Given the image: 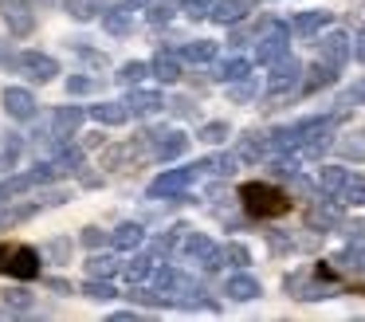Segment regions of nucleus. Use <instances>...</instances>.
<instances>
[{"label": "nucleus", "instance_id": "nucleus-14", "mask_svg": "<svg viewBox=\"0 0 365 322\" xmlns=\"http://www.w3.org/2000/svg\"><path fill=\"white\" fill-rule=\"evenodd\" d=\"M126 106H130V114H142V118H150V114H158V110H165V99H161L158 91H142V86H130V94H126Z\"/></svg>", "mask_w": 365, "mask_h": 322}, {"label": "nucleus", "instance_id": "nucleus-45", "mask_svg": "<svg viewBox=\"0 0 365 322\" xmlns=\"http://www.w3.org/2000/svg\"><path fill=\"white\" fill-rule=\"evenodd\" d=\"M67 91H71V94H87V91H95V79H87V75H71V79H67Z\"/></svg>", "mask_w": 365, "mask_h": 322}, {"label": "nucleus", "instance_id": "nucleus-30", "mask_svg": "<svg viewBox=\"0 0 365 322\" xmlns=\"http://www.w3.org/2000/svg\"><path fill=\"white\" fill-rule=\"evenodd\" d=\"M158 263H161V259H153V256H138V259H130V263H122V275H126L130 283H145Z\"/></svg>", "mask_w": 365, "mask_h": 322}, {"label": "nucleus", "instance_id": "nucleus-10", "mask_svg": "<svg viewBox=\"0 0 365 322\" xmlns=\"http://www.w3.org/2000/svg\"><path fill=\"white\" fill-rule=\"evenodd\" d=\"M307 224L314 228V232H334V228H341V204L338 196H326V201H314L307 208Z\"/></svg>", "mask_w": 365, "mask_h": 322}, {"label": "nucleus", "instance_id": "nucleus-38", "mask_svg": "<svg viewBox=\"0 0 365 322\" xmlns=\"http://www.w3.org/2000/svg\"><path fill=\"white\" fill-rule=\"evenodd\" d=\"M145 75H150V63H138V59H134V63H122L118 83H122V86H138Z\"/></svg>", "mask_w": 365, "mask_h": 322}, {"label": "nucleus", "instance_id": "nucleus-44", "mask_svg": "<svg viewBox=\"0 0 365 322\" xmlns=\"http://www.w3.org/2000/svg\"><path fill=\"white\" fill-rule=\"evenodd\" d=\"M4 306H9V311H28V306H32V295H28L24 287H9L4 291Z\"/></svg>", "mask_w": 365, "mask_h": 322}, {"label": "nucleus", "instance_id": "nucleus-33", "mask_svg": "<svg viewBox=\"0 0 365 322\" xmlns=\"http://www.w3.org/2000/svg\"><path fill=\"white\" fill-rule=\"evenodd\" d=\"M103 28L110 31V36H126L130 31V8H110V12H103Z\"/></svg>", "mask_w": 365, "mask_h": 322}, {"label": "nucleus", "instance_id": "nucleus-26", "mask_svg": "<svg viewBox=\"0 0 365 322\" xmlns=\"http://www.w3.org/2000/svg\"><path fill=\"white\" fill-rule=\"evenodd\" d=\"M59 169V177H67V173H79L83 169V149L71 146V141H63V146L56 149V161H51Z\"/></svg>", "mask_w": 365, "mask_h": 322}, {"label": "nucleus", "instance_id": "nucleus-25", "mask_svg": "<svg viewBox=\"0 0 365 322\" xmlns=\"http://www.w3.org/2000/svg\"><path fill=\"white\" fill-rule=\"evenodd\" d=\"M346 177H349V169H341V165H322V169H318V188H322V196H341Z\"/></svg>", "mask_w": 365, "mask_h": 322}, {"label": "nucleus", "instance_id": "nucleus-19", "mask_svg": "<svg viewBox=\"0 0 365 322\" xmlns=\"http://www.w3.org/2000/svg\"><path fill=\"white\" fill-rule=\"evenodd\" d=\"M91 118L103 122V126H126L134 114H130L126 102H95V106H91Z\"/></svg>", "mask_w": 365, "mask_h": 322}, {"label": "nucleus", "instance_id": "nucleus-16", "mask_svg": "<svg viewBox=\"0 0 365 322\" xmlns=\"http://www.w3.org/2000/svg\"><path fill=\"white\" fill-rule=\"evenodd\" d=\"M224 295L236 298V303H252V298L263 295V287H259V279H252L247 271H240V275H232V279L224 283Z\"/></svg>", "mask_w": 365, "mask_h": 322}, {"label": "nucleus", "instance_id": "nucleus-21", "mask_svg": "<svg viewBox=\"0 0 365 322\" xmlns=\"http://www.w3.org/2000/svg\"><path fill=\"white\" fill-rule=\"evenodd\" d=\"M338 271H354V275H365V236H357V240H349V248L341 251L338 259Z\"/></svg>", "mask_w": 365, "mask_h": 322}, {"label": "nucleus", "instance_id": "nucleus-43", "mask_svg": "<svg viewBox=\"0 0 365 322\" xmlns=\"http://www.w3.org/2000/svg\"><path fill=\"white\" fill-rule=\"evenodd\" d=\"M83 295L106 303V298H114V287H110V279H87V283H83Z\"/></svg>", "mask_w": 365, "mask_h": 322}, {"label": "nucleus", "instance_id": "nucleus-40", "mask_svg": "<svg viewBox=\"0 0 365 322\" xmlns=\"http://www.w3.org/2000/svg\"><path fill=\"white\" fill-rule=\"evenodd\" d=\"M228 99L232 102H252L255 99V79L244 75V79H236V83H228Z\"/></svg>", "mask_w": 365, "mask_h": 322}, {"label": "nucleus", "instance_id": "nucleus-29", "mask_svg": "<svg viewBox=\"0 0 365 322\" xmlns=\"http://www.w3.org/2000/svg\"><path fill=\"white\" fill-rule=\"evenodd\" d=\"M200 169L216 173V177H232V173L240 169V157L236 154H216V157H208V161H197V173Z\"/></svg>", "mask_w": 365, "mask_h": 322}, {"label": "nucleus", "instance_id": "nucleus-1", "mask_svg": "<svg viewBox=\"0 0 365 322\" xmlns=\"http://www.w3.org/2000/svg\"><path fill=\"white\" fill-rule=\"evenodd\" d=\"M283 287L302 303H318V298H330L338 291V271L326 263H314V267H302V271H291Z\"/></svg>", "mask_w": 365, "mask_h": 322}, {"label": "nucleus", "instance_id": "nucleus-47", "mask_svg": "<svg viewBox=\"0 0 365 322\" xmlns=\"http://www.w3.org/2000/svg\"><path fill=\"white\" fill-rule=\"evenodd\" d=\"M169 20H173V8H165V4L150 8V24H169Z\"/></svg>", "mask_w": 365, "mask_h": 322}, {"label": "nucleus", "instance_id": "nucleus-3", "mask_svg": "<svg viewBox=\"0 0 365 322\" xmlns=\"http://www.w3.org/2000/svg\"><path fill=\"white\" fill-rule=\"evenodd\" d=\"M177 256L189 259V263H200L205 271H216V267H224V251L216 248L212 240H208L205 232H192V228H181L177 232Z\"/></svg>", "mask_w": 365, "mask_h": 322}, {"label": "nucleus", "instance_id": "nucleus-24", "mask_svg": "<svg viewBox=\"0 0 365 322\" xmlns=\"http://www.w3.org/2000/svg\"><path fill=\"white\" fill-rule=\"evenodd\" d=\"M150 75L158 79V83H177V79H181V59H177V55H153V63H150Z\"/></svg>", "mask_w": 365, "mask_h": 322}, {"label": "nucleus", "instance_id": "nucleus-46", "mask_svg": "<svg viewBox=\"0 0 365 322\" xmlns=\"http://www.w3.org/2000/svg\"><path fill=\"white\" fill-rule=\"evenodd\" d=\"M106 240V232H103V228H83V236H79V243H83V248H98V243H103Z\"/></svg>", "mask_w": 365, "mask_h": 322}, {"label": "nucleus", "instance_id": "nucleus-35", "mask_svg": "<svg viewBox=\"0 0 365 322\" xmlns=\"http://www.w3.org/2000/svg\"><path fill=\"white\" fill-rule=\"evenodd\" d=\"M244 75H252V63L247 59H228V63L216 67V79H220V83H236V79H244Z\"/></svg>", "mask_w": 365, "mask_h": 322}, {"label": "nucleus", "instance_id": "nucleus-17", "mask_svg": "<svg viewBox=\"0 0 365 322\" xmlns=\"http://www.w3.org/2000/svg\"><path fill=\"white\" fill-rule=\"evenodd\" d=\"M185 149H189V138H185L181 130H165L158 134V141H153V157L158 161H173V157H181Z\"/></svg>", "mask_w": 365, "mask_h": 322}, {"label": "nucleus", "instance_id": "nucleus-42", "mask_svg": "<svg viewBox=\"0 0 365 322\" xmlns=\"http://www.w3.org/2000/svg\"><path fill=\"white\" fill-rule=\"evenodd\" d=\"M177 8H181L189 20H208V12H212V0H177Z\"/></svg>", "mask_w": 365, "mask_h": 322}, {"label": "nucleus", "instance_id": "nucleus-49", "mask_svg": "<svg viewBox=\"0 0 365 322\" xmlns=\"http://www.w3.org/2000/svg\"><path fill=\"white\" fill-rule=\"evenodd\" d=\"M79 55L87 63H95V67H106V55H98V51H87V47H79Z\"/></svg>", "mask_w": 365, "mask_h": 322}, {"label": "nucleus", "instance_id": "nucleus-9", "mask_svg": "<svg viewBox=\"0 0 365 322\" xmlns=\"http://www.w3.org/2000/svg\"><path fill=\"white\" fill-rule=\"evenodd\" d=\"M0 102H4L9 118H16V122H32L36 110H40V102H36V94L28 91V86H4Z\"/></svg>", "mask_w": 365, "mask_h": 322}, {"label": "nucleus", "instance_id": "nucleus-20", "mask_svg": "<svg viewBox=\"0 0 365 322\" xmlns=\"http://www.w3.org/2000/svg\"><path fill=\"white\" fill-rule=\"evenodd\" d=\"M32 185H40V177H36V169H28V173H16V177H9V181H0V204H9V201H16V196H24Z\"/></svg>", "mask_w": 365, "mask_h": 322}, {"label": "nucleus", "instance_id": "nucleus-6", "mask_svg": "<svg viewBox=\"0 0 365 322\" xmlns=\"http://www.w3.org/2000/svg\"><path fill=\"white\" fill-rule=\"evenodd\" d=\"M302 83V63L294 55H279L267 75V94H291Z\"/></svg>", "mask_w": 365, "mask_h": 322}, {"label": "nucleus", "instance_id": "nucleus-7", "mask_svg": "<svg viewBox=\"0 0 365 322\" xmlns=\"http://www.w3.org/2000/svg\"><path fill=\"white\" fill-rule=\"evenodd\" d=\"M197 177V165H181V169H165L150 181V196H181Z\"/></svg>", "mask_w": 365, "mask_h": 322}, {"label": "nucleus", "instance_id": "nucleus-13", "mask_svg": "<svg viewBox=\"0 0 365 322\" xmlns=\"http://www.w3.org/2000/svg\"><path fill=\"white\" fill-rule=\"evenodd\" d=\"M83 118H87V110H83V106H59L56 110V118H51V134H56L59 146L75 138V130L83 126Z\"/></svg>", "mask_w": 365, "mask_h": 322}, {"label": "nucleus", "instance_id": "nucleus-27", "mask_svg": "<svg viewBox=\"0 0 365 322\" xmlns=\"http://www.w3.org/2000/svg\"><path fill=\"white\" fill-rule=\"evenodd\" d=\"M87 279H110V275L122 271V259L118 256H87Z\"/></svg>", "mask_w": 365, "mask_h": 322}, {"label": "nucleus", "instance_id": "nucleus-15", "mask_svg": "<svg viewBox=\"0 0 365 322\" xmlns=\"http://www.w3.org/2000/svg\"><path fill=\"white\" fill-rule=\"evenodd\" d=\"M255 8V0H212V12H208V20L216 24H240L247 12Z\"/></svg>", "mask_w": 365, "mask_h": 322}, {"label": "nucleus", "instance_id": "nucleus-11", "mask_svg": "<svg viewBox=\"0 0 365 322\" xmlns=\"http://www.w3.org/2000/svg\"><path fill=\"white\" fill-rule=\"evenodd\" d=\"M16 67L24 71L28 79H36V83H51V79L59 75V63L51 59V55H43V51H20Z\"/></svg>", "mask_w": 365, "mask_h": 322}, {"label": "nucleus", "instance_id": "nucleus-48", "mask_svg": "<svg viewBox=\"0 0 365 322\" xmlns=\"http://www.w3.org/2000/svg\"><path fill=\"white\" fill-rule=\"evenodd\" d=\"M349 55H354L357 63H365V31H357V39H354V51H349Z\"/></svg>", "mask_w": 365, "mask_h": 322}, {"label": "nucleus", "instance_id": "nucleus-23", "mask_svg": "<svg viewBox=\"0 0 365 322\" xmlns=\"http://www.w3.org/2000/svg\"><path fill=\"white\" fill-rule=\"evenodd\" d=\"M326 24H330V12H322V8H307V12L294 16L291 31L294 36H314V31H322Z\"/></svg>", "mask_w": 365, "mask_h": 322}, {"label": "nucleus", "instance_id": "nucleus-34", "mask_svg": "<svg viewBox=\"0 0 365 322\" xmlns=\"http://www.w3.org/2000/svg\"><path fill=\"white\" fill-rule=\"evenodd\" d=\"M63 8L75 16V20H91V16H103L106 0H63Z\"/></svg>", "mask_w": 365, "mask_h": 322}, {"label": "nucleus", "instance_id": "nucleus-31", "mask_svg": "<svg viewBox=\"0 0 365 322\" xmlns=\"http://www.w3.org/2000/svg\"><path fill=\"white\" fill-rule=\"evenodd\" d=\"M341 204H354V208H361L365 204V177H357V173H349L346 185H341Z\"/></svg>", "mask_w": 365, "mask_h": 322}, {"label": "nucleus", "instance_id": "nucleus-5", "mask_svg": "<svg viewBox=\"0 0 365 322\" xmlns=\"http://www.w3.org/2000/svg\"><path fill=\"white\" fill-rule=\"evenodd\" d=\"M287 47H291V24L271 20V24H267V31H263V36L255 39V59L271 67V63H275L279 55H287Z\"/></svg>", "mask_w": 365, "mask_h": 322}, {"label": "nucleus", "instance_id": "nucleus-22", "mask_svg": "<svg viewBox=\"0 0 365 322\" xmlns=\"http://www.w3.org/2000/svg\"><path fill=\"white\" fill-rule=\"evenodd\" d=\"M142 240H145V228L138 224V220H126V224H118V228L110 232V243H114L118 251H134Z\"/></svg>", "mask_w": 365, "mask_h": 322}, {"label": "nucleus", "instance_id": "nucleus-28", "mask_svg": "<svg viewBox=\"0 0 365 322\" xmlns=\"http://www.w3.org/2000/svg\"><path fill=\"white\" fill-rule=\"evenodd\" d=\"M181 59L185 63H212L216 59V44L212 39H192V44L181 47Z\"/></svg>", "mask_w": 365, "mask_h": 322}, {"label": "nucleus", "instance_id": "nucleus-12", "mask_svg": "<svg viewBox=\"0 0 365 322\" xmlns=\"http://www.w3.org/2000/svg\"><path fill=\"white\" fill-rule=\"evenodd\" d=\"M349 51H354V39H349L346 31H326V36L318 39V59L334 63L338 71H341V63L349 59Z\"/></svg>", "mask_w": 365, "mask_h": 322}, {"label": "nucleus", "instance_id": "nucleus-39", "mask_svg": "<svg viewBox=\"0 0 365 322\" xmlns=\"http://www.w3.org/2000/svg\"><path fill=\"white\" fill-rule=\"evenodd\" d=\"M228 122H205V126H200V130H197V138L200 141H208V146H220V141H228Z\"/></svg>", "mask_w": 365, "mask_h": 322}, {"label": "nucleus", "instance_id": "nucleus-4", "mask_svg": "<svg viewBox=\"0 0 365 322\" xmlns=\"http://www.w3.org/2000/svg\"><path fill=\"white\" fill-rule=\"evenodd\" d=\"M0 271L12 279H36L40 275V251L28 243H0Z\"/></svg>", "mask_w": 365, "mask_h": 322}, {"label": "nucleus", "instance_id": "nucleus-41", "mask_svg": "<svg viewBox=\"0 0 365 322\" xmlns=\"http://www.w3.org/2000/svg\"><path fill=\"white\" fill-rule=\"evenodd\" d=\"M224 263H228V267H247V263H252V251H247L244 248V243H224Z\"/></svg>", "mask_w": 365, "mask_h": 322}, {"label": "nucleus", "instance_id": "nucleus-50", "mask_svg": "<svg viewBox=\"0 0 365 322\" xmlns=\"http://www.w3.org/2000/svg\"><path fill=\"white\" fill-rule=\"evenodd\" d=\"M118 4H122V8H145L150 0H118Z\"/></svg>", "mask_w": 365, "mask_h": 322}, {"label": "nucleus", "instance_id": "nucleus-36", "mask_svg": "<svg viewBox=\"0 0 365 322\" xmlns=\"http://www.w3.org/2000/svg\"><path fill=\"white\" fill-rule=\"evenodd\" d=\"M263 149H267V141H263L259 134H247V138L240 141L236 157H240V161H259V157H263Z\"/></svg>", "mask_w": 365, "mask_h": 322}, {"label": "nucleus", "instance_id": "nucleus-2", "mask_svg": "<svg viewBox=\"0 0 365 322\" xmlns=\"http://www.w3.org/2000/svg\"><path fill=\"white\" fill-rule=\"evenodd\" d=\"M240 204L247 208V216L271 220V216H283V212L291 208V196H287L279 185H267V181H252V185L240 188Z\"/></svg>", "mask_w": 365, "mask_h": 322}, {"label": "nucleus", "instance_id": "nucleus-32", "mask_svg": "<svg viewBox=\"0 0 365 322\" xmlns=\"http://www.w3.org/2000/svg\"><path fill=\"white\" fill-rule=\"evenodd\" d=\"M338 146V154L346 157V161H365V134H346L341 141H334Z\"/></svg>", "mask_w": 365, "mask_h": 322}, {"label": "nucleus", "instance_id": "nucleus-37", "mask_svg": "<svg viewBox=\"0 0 365 322\" xmlns=\"http://www.w3.org/2000/svg\"><path fill=\"white\" fill-rule=\"evenodd\" d=\"M354 106H365V79H361V83H354L349 91H341V99H338V118L346 114V110H354Z\"/></svg>", "mask_w": 365, "mask_h": 322}, {"label": "nucleus", "instance_id": "nucleus-8", "mask_svg": "<svg viewBox=\"0 0 365 322\" xmlns=\"http://www.w3.org/2000/svg\"><path fill=\"white\" fill-rule=\"evenodd\" d=\"M0 20L9 24V31L20 39L36 31V16H32V4H28V0H0Z\"/></svg>", "mask_w": 365, "mask_h": 322}, {"label": "nucleus", "instance_id": "nucleus-18", "mask_svg": "<svg viewBox=\"0 0 365 322\" xmlns=\"http://www.w3.org/2000/svg\"><path fill=\"white\" fill-rule=\"evenodd\" d=\"M334 79H338V67L318 59L310 71H302V83H299V86H302L307 94H314V91H322V86H334Z\"/></svg>", "mask_w": 365, "mask_h": 322}]
</instances>
